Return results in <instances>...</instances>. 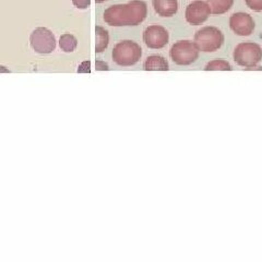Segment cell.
<instances>
[{"mask_svg": "<svg viewBox=\"0 0 262 262\" xmlns=\"http://www.w3.org/2000/svg\"><path fill=\"white\" fill-rule=\"evenodd\" d=\"M148 16V4L142 0H131L128 3L114 4L104 11V21L110 26H137Z\"/></svg>", "mask_w": 262, "mask_h": 262, "instance_id": "cell-1", "label": "cell"}, {"mask_svg": "<svg viewBox=\"0 0 262 262\" xmlns=\"http://www.w3.org/2000/svg\"><path fill=\"white\" fill-rule=\"evenodd\" d=\"M193 42L202 52H214L223 46L225 36L216 26H204L194 34Z\"/></svg>", "mask_w": 262, "mask_h": 262, "instance_id": "cell-2", "label": "cell"}, {"mask_svg": "<svg viewBox=\"0 0 262 262\" xmlns=\"http://www.w3.org/2000/svg\"><path fill=\"white\" fill-rule=\"evenodd\" d=\"M233 57L235 63L248 70L258 66L262 60V47L257 43L244 42L235 48Z\"/></svg>", "mask_w": 262, "mask_h": 262, "instance_id": "cell-3", "label": "cell"}, {"mask_svg": "<svg viewBox=\"0 0 262 262\" xmlns=\"http://www.w3.org/2000/svg\"><path fill=\"white\" fill-rule=\"evenodd\" d=\"M142 56V48L133 41H122L115 45L113 50V60L115 64L122 67L136 65Z\"/></svg>", "mask_w": 262, "mask_h": 262, "instance_id": "cell-4", "label": "cell"}, {"mask_svg": "<svg viewBox=\"0 0 262 262\" xmlns=\"http://www.w3.org/2000/svg\"><path fill=\"white\" fill-rule=\"evenodd\" d=\"M172 60L178 66H189L197 61L200 55V51L194 42L192 41H178L170 51Z\"/></svg>", "mask_w": 262, "mask_h": 262, "instance_id": "cell-5", "label": "cell"}, {"mask_svg": "<svg viewBox=\"0 0 262 262\" xmlns=\"http://www.w3.org/2000/svg\"><path fill=\"white\" fill-rule=\"evenodd\" d=\"M30 44L35 52L42 55L51 54L57 45L55 35L46 28L35 29L30 36Z\"/></svg>", "mask_w": 262, "mask_h": 262, "instance_id": "cell-6", "label": "cell"}, {"mask_svg": "<svg viewBox=\"0 0 262 262\" xmlns=\"http://www.w3.org/2000/svg\"><path fill=\"white\" fill-rule=\"evenodd\" d=\"M212 15L210 6L203 0H194L190 2L185 11L186 21L192 25H201L207 22Z\"/></svg>", "mask_w": 262, "mask_h": 262, "instance_id": "cell-7", "label": "cell"}, {"mask_svg": "<svg viewBox=\"0 0 262 262\" xmlns=\"http://www.w3.org/2000/svg\"><path fill=\"white\" fill-rule=\"evenodd\" d=\"M170 41L168 31L162 25H150L143 32V42L149 48L161 50Z\"/></svg>", "mask_w": 262, "mask_h": 262, "instance_id": "cell-8", "label": "cell"}, {"mask_svg": "<svg viewBox=\"0 0 262 262\" xmlns=\"http://www.w3.org/2000/svg\"><path fill=\"white\" fill-rule=\"evenodd\" d=\"M229 28L238 36H249L256 29L254 17L247 12H236L229 17Z\"/></svg>", "mask_w": 262, "mask_h": 262, "instance_id": "cell-9", "label": "cell"}, {"mask_svg": "<svg viewBox=\"0 0 262 262\" xmlns=\"http://www.w3.org/2000/svg\"><path fill=\"white\" fill-rule=\"evenodd\" d=\"M154 11L162 17H171L178 11L177 0H153Z\"/></svg>", "mask_w": 262, "mask_h": 262, "instance_id": "cell-10", "label": "cell"}, {"mask_svg": "<svg viewBox=\"0 0 262 262\" xmlns=\"http://www.w3.org/2000/svg\"><path fill=\"white\" fill-rule=\"evenodd\" d=\"M143 68L146 71H167L170 69V65L163 56L152 55L145 59Z\"/></svg>", "mask_w": 262, "mask_h": 262, "instance_id": "cell-11", "label": "cell"}, {"mask_svg": "<svg viewBox=\"0 0 262 262\" xmlns=\"http://www.w3.org/2000/svg\"><path fill=\"white\" fill-rule=\"evenodd\" d=\"M235 0H207L212 15L221 16L232 9Z\"/></svg>", "mask_w": 262, "mask_h": 262, "instance_id": "cell-12", "label": "cell"}, {"mask_svg": "<svg viewBox=\"0 0 262 262\" xmlns=\"http://www.w3.org/2000/svg\"><path fill=\"white\" fill-rule=\"evenodd\" d=\"M95 37H96L95 52H96V54H100V52H103L108 46L109 34L104 28H102V26H100V25H96L95 26Z\"/></svg>", "mask_w": 262, "mask_h": 262, "instance_id": "cell-13", "label": "cell"}, {"mask_svg": "<svg viewBox=\"0 0 262 262\" xmlns=\"http://www.w3.org/2000/svg\"><path fill=\"white\" fill-rule=\"evenodd\" d=\"M78 46V41L73 35L63 34L59 37V47L65 52H72Z\"/></svg>", "mask_w": 262, "mask_h": 262, "instance_id": "cell-14", "label": "cell"}, {"mask_svg": "<svg viewBox=\"0 0 262 262\" xmlns=\"http://www.w3.org/2000/svg\"><path fill=\"white\" fill-rule=\"evenodd\" d=\"M204 70L206 71H216V70H221V71H230L232 70V66L224 59H214L209 61V63L204 67Z\"/></svg>", "mask_w": 262, "mask_h": 262, "instance_id": "cell-15", "label": "cell"}, {"mask_svg": "<svg viewBox=\"0 0 262 262\" xmlns=\"http://www.w3.org/2000/svg\"><path fill=\"white\" fill-rule=\"evenodd\" d=\"M246 6L255 12L262 11V0H245Z\"/></svg>", "mask_w": 262, "mask_h": 262, "instance_id": "cell-16", "label": "cell"}, {"mask_svg": "<svg viewBox=\"0 0 262 262\" xmlns=\"http://www.w3.org/2000/svg\"><path fill=\"white\" fill-rule=\"evenodd\" d=\"M91 71V63L90 60H86L79 66L78 72L79 73H88Z\"/></svg>", "mask_w": 262, "mask_h": 262, "instance_id": "cell-17", "label": "cell"}, {"mask_svg": "<svg viewBox=\"0 0 262 262\" xmlns=\"http://www.w3.org/2000/svg\"><path fill=\"white\" fill-rule=\"evenodd\" d=\"M72 3L78 9H81V10H84V9H87L88 6H90L91 0H72Z\"/></svg>", "mask_w": 262, "mask_h": 262, "instance_id": "cell-18", "label": "cell"}, {"mask_svg": "<svg viewBox=\"0 0 262 262\" xmlns=\"http://www.w3.org/2000/svg\"><path fill=\"white\" fill-rule=\"evenodd\" d=\"M95 69H96L97 71H100V70L105 71V70H108V66H107V64H106L105 61H103V60H96V63H95Z\"/></svg>", "mask_w": 262, "mask_h": 262, "instance_id": "cell-19", "label": "cell"}, {"mask_svg": "<svg viewBox=\"0 0 262 262\" xmlns=\"http://www.w3.org/2000/svg\"><path fill=\"white\" fill-rule=\"evenodd\" d=\"M0 72H10V70H8L6 67L0 66Z\"/></svg>", "mask_w": 262, "mask_h": 262, "instance_id": "cell-20", "label": "cell"}, {"mask_svg": "<svg viewBox=\"0 0 262 262\" xmlns=\"http://www.w3.org/2000/svg\"><path fill=\"white\" fill-rule=\"evenodd\" d=\"M105 1H107V0H95L96 3H102V2H105Z\"/></svg>", "mask_w": 262, "mask_h": 262, "instance_id": "cell-21", "label": "cell"}]
</instances>
